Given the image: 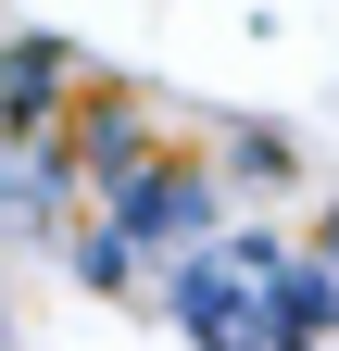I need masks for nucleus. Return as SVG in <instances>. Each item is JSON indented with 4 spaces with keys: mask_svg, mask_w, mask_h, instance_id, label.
Segmentation results:
<instances>
[{
    "mask_svg": "<svg viewBox=\"0 0 339 351\" xmlns=\"http://www.w3.org/2000/svg\"><path fill=\"white\" fill-rule=\"evenodd\" d=\"M163 314H176L201 351H314L339 326V276L314 251H289V239L226 226L214 251H189L176 276H163Z\"/></svg>",
    "mask_w": 339,
    "mask_h": 351,
    "instance_id": "nucleus-1",
    "label": "nucleus"
},
{
    "mask_svg": "<svg viewBox=\"0 0 339 351\" xmlns=\"http://www.w3.org/2000/svg\"><path fill=\"white\" fill-rule=\"evenodd\" d=\"M314 263H327V276H339V213H327V239H314Z\"/></svg>",
    "mask_w": 339,
    "mask_h": 351,
    "instance_id": "nucleus-2",
    "label": "nucleus"
}]
</instances>
